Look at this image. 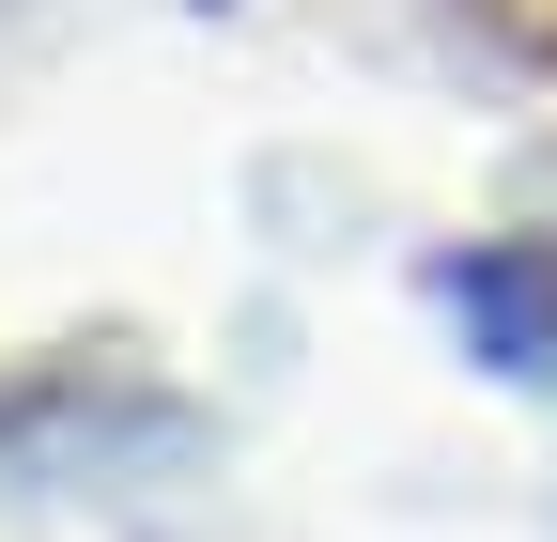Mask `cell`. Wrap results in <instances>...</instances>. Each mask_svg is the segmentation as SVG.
Returning a JSON list of instances; mask_svg holds the SVG:
<instances>
[{"label":"cell","instance_id":"7a4b0ae2","mask_svg":"<svg viewBox=\"0 0 557 542\" xmlns=\"http://www.w3.org/2000/svg\"><path fill=\"white\" fill-rule=\"evenodd\" d=\"M480 16H496V32H511L527 62H557V0H480Z\"/></svg>","mask_w":557,"mask_h":542},{"label":"cell","instance_id":"6da1fadb","mask_svg":"<svg viewBox=\"0 0 557 542\" xmlns=\"http://www.w3.org/2000/svg\"><path fill=\"white\" fill-rule=\"evenodd\" d=\"M449 295H465V325H480L511 372H527V357H557V248H480Z\"/></svg>","mask_w":557,"mask_h":542}]
</instances>
